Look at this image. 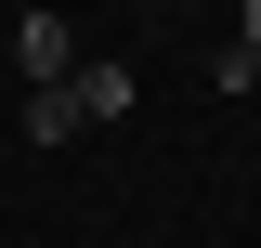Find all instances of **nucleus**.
<instances>
[{
	"label": "nucleus",
	"instance_id": "nucleus-4",
	"mask_svg": "<svg viewBox=\"0 0 261 248\" xmlns=\"http://www.w3.org/2000/svg\"><path fill=\"white\" fill-rule=\"evenodd\" d=\"M235 53H261V0H248V13H235Z\"/></svg>",
	"mask_w": 261,
	"mask_h": 248
},
{
	"label": "nucleus",
	"instance_id": "nucleus-3",
	"mask_svg": "<svg viewBox=\"0 0 261 248\" xmlns=\"http://www.w3.org/2000/svg\"><path fill=\"white\" fill-rule=\"evenodd\" d=\"M27 144H79V105H65V92H27Z\"/></svg>",
	"mask_w": 261,
	"mask_h": 248
},
{
	"label": "nucleus",
	"instance_id": "nucleus-1",
	"mask_svg": "<svg viewBox=\"0 0 261 248\" xmlns=\"http://www.w3.org/2000/svg\"><path fill=\"white\" fill-rule=\"evenodd\" d=\"M13 65H27V92H65V79H79V27H65V13H27V27H13Z\"/></svg>",
	"mask_w": 261,
	"mask_h": 248
},
{
	"label": "nucleus",
	"instance_id": "nucleus-2",
	"mask_svg": "<svg viewBox=\"0 0 261 248\" xmlns=\"http://www.w3.org/2000/svg\"><path fill=\"white\" fill-rule=\"evenodd\" d=\"M65 105H79V131L130 118V65H79V79H65Z\"/></svg>",
	"mask_w": 261,
	"mask_h": 248
}]
</instances>
